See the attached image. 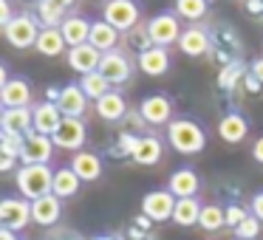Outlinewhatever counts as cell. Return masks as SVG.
I'll use <instances>...</instances> for the list:
<instances>
[{"label": "cell", "mask_w": 263, "mask_h": 240, "mask_svg": "<svg viewBox=\"0 0 263 240\" xmlns=\"http://www.w3.org/2000/svg\"><path fill=\"white\" fill-rule=\"evenodd\" d=\"M167 144L181 155H195L206 147V130L201 122L181 116V119H173L167 125Z\"/></svg>", "instance_id": "1"}, {"label": "cell", "mask_w": 263, "mask_h": 240, "mask_svg": "<svg viewBox=\"0 0 263 240\" xmlns=\"http://www.w3.org/2000/svg\"><path fill=\"white\" fill-rule=\"evenodd\" d=\"M17 189L26 201H37L43 195H51V184H54V170L48 164H23L14 172Z\"/></svg>", "instance_id": "2"}, {"label": "cell", "mask_w": 263, "mask_h": 240, "mask_svg": "<svg viewBox=\"0 0 263 240\" xmlns=\"http://www.w3.org/2000/svg\"><path fill=\"white\" fill-rule=\"evenodd\" d=\"M40 29H43V26H40V20H37V14L20 12V14H14V17L9 20V26L3 29V37H6V43L12 48L26 51V48H34Z\"/></svg>", "instance_id": "3"}, {"label": "cell", "mask_w": 263, "mask_h": 240, "mask_svg": "<svg viewBox=\"0 0 263 240\" xmlns=\"http://www.w3.org/2000/svg\"><path fill=\"white\" fill-rule=\"evenodd\" d=\"M102 20L110 23L116 31L127 34L142 23V3L139 0H108L102 6Z\"/></svg>", "instance_id": "4"}, {"label": "cell", "mask_w": 263, "mask_h": 240, "mask_svg": "<svg viewBox=\"0 0 263 240\" xmlns=\"http://www.w3.org/2000/svg\"><path fill=\"white\" fill-rule=\"evenodd\" d=\"M184 26H181V17L176 12H159L147 20V34H150V43L153 46H161V48H170L173 43H178Z\"/></svg>", "instance_id": "5"}, {"label": "cell", "mask_w": 263, "mask_h": 240, "mask_svg": "<svg viewBox=\"0 0 263 240\" xmlns=\"http://www.w3.org/2000/svg\"><path fill=\"white\" fill-rule=\"evenodd\" d=\"M133 68H136V65H133L130 54L119 51V48L102 54V59H99V74H102L110 85H125L133 76Z\"/></svg>", "instance_id": "6"}, {"label": "cell", "mask_w": 263, "mask_h": 240, "mask_svg": "<svg viewBox=\"0 0 263 240\" xmlns=\"http://www.w3.org/2000/svg\"><path fill=\"white\" fill-rule=\"evenodd\" d=\"M139 113H142L144 125L150 127H161L173 122V99L167 93H147L139 102Z\"/></svg>", "instance_id": "7"}, {"label": "cell", "mask_w": 263, "mask_h": 240, "mask_svg": "<svg viewBox=\"0 0 263 240\" xmlns=\"http://www.w3.org/2000/svg\"><path fill=\"white\" fill-rule=\"evenodd\" d=\"M176 195L170 189H150L142 198V215L150 217L153 223L173 221V209H176Z\"/></svg>", "instance_id": "8"}, {"label": "cell", "mask_w": 263, "mask_h": 240, "mask_svg": "<svg viewBox=\"0 0 263 240\" xmlns=\"http://www.w3.org/2000/svg\"><path fill=\"white\" fill-rule=\"evenodd\" d=\"M176 46L181 48V54L198 59V57H206V54L212 51V34H210V29H206V26L190 23L187 29L181 31V37H178Z\"/></svg>", "instance_id": "9"}, {"label": "cell", "mask_w": 263, "mask_h": 240, "mask_svg": "<svg viewBox=\"0 0 263 240\" xmlns=\"http://www.w3.org/2000/svg\"><path fill=\"white\" fill-rule=\"evenodd\" d=\"M31 223V201L23 198H0V226L23 232Z\"/></svg>", "instance_id": "10"}, {"label": "cell", "mask_w": 263, "mask_h": 240, "mask_svg": "<svg viewBox=\"0 0 263 240\" xmlns=\"http://www.w3.org/2000/svg\"><path fill=\"white\" fill-rule=\"evenodd\" d=\"M88 138V127H85V119H63L60 127L54 130L51 142L54 147L60 150H71V153H80L82 144Z\"/></svg>", "instance_id": "11"}, {"label": "cell", "mask_w": 263, "mask_h": 240, "mask_svg": "<svg viewBox=\"0 0 263 240\" xmlns=\"http://www.w3.org/2000/svg\"><path fill=\"white\" fill-rule=\"evenodd\" d=\"M88 102L91 99L82 93L80 82H68V85L60 88V96H57V108L65 119H82L88 110Z\"/></svg>", "instance_id": "12"}, {"label": "cell", "mask_w": 263, "mask_h": 240, "mask_svg": "<svg viewBox=\"0 0 263 240\" xmlns=\"http://www.w3.org/2000/svg\"><path fill=\"white\" fill-rule=\"evenodd\" d=\"M54 155V142L51 136H43V133L31 130L23 138V150H20V161L23 164H48Z\"/></svg>", "instance_id": "13"}, {"label": "cell", "mask_w": 263, "mask_h": 240, "mask_svg": "<svg viewBox=\"0 0 263 240\" xmlns=\"http://www.w3.org/2000/svg\"><path fill=\"white\" fill-rule=\"evenodd\" d=\"M31 99H34V91L26 76H9V82L0 91L3 108H31Z\"/></svg>", "instance_id": "14"}, {"label": "cell", "mask_w": 263, "mask_h": 240, "mask_svg": "<svg viewBox=\"0 0 263 240\" xmlns=\"http://www.w3.org/2000/svg\"><path fill=\"white\" fill-rule=\"evenodd\" d=\"M65 59H68V68H71V71H77L80 76H85V74H91V71H99L102 51H97L91 43H82V46L68 48Z\"/></svg>", "instance_id": "15"}, {"label": "cell", "mask_w": 263, "mask_h": 240, "mask_svg": "<svg viewBox=\"0 0 263 240\" xmlns=\"http://www.w3.org/2000/svg\"><path fill=\"white\" fill-rule=\"evenodd\" d=\"M173 59H170V51L161 46H150L147 51H142L136 57V68L147 76H164L170 71Z\"/></svg>", "instance_id": "16"}, {"label": "cell", "mask_w": 263, "mask_h": 240, "mask_svg": "<svg viewBox=\"0 0 263 240\" xmlns=\"http://www.w3.org/2000/svg\"><path fill=\"white\" fill-rule=\"evenodd\" d=\"M130 158L136 161L139 167H156L161 158H164V142H161L159 136H153V133L139 136V142H136V147H133Z\"/></svg>", "instance_id": "17"}, {"label": "cell", "mask_w": 263, "mask_h": 240, "mask_svg": "<svg viewBox=\"0 0 263 240\" xmlns=\"http://www.w3.org/2000/svg\"><path fill=\"white\" fill-rule=\"evenodd\" d=\"M218 136L227 144H240L249 136V119H246L240 110H229V113H223L221 122H218Z\"/></svg>", "instance_id": "18"}, {"label": "cell", "mask_w": 263, "mask_h": 240, "mask_svg": "<svg viewBox=\"0 0 263 240\" xmlns=\"http://www.w3.org/2000/svg\"><path fill=\"white\" fill-rule=\"evenodd\" d=\"M167 189H170L176 198H198L201 178L193 167H178L170 175V181H167Z\"/></svg>", "instance_id": "19"}, {"label": "cell", "mask_w": 263, "mask_h": 240, "mask_svg": "<svg viewBox=\"0 0 263 240\" xmlns=\"http://www.w3.org/2000/svg\"><path fill=\"white\" fill-rule=\"evenodd\" d=\"M60 215H63V201L54 192L31 201V223H37V226H54Z\"/></svg>", "instance_id": "20"}, {"label": "cell", "mask_w": 263, "mask_h": 240, "mask_svg": "<svg viewBox=\"0 0 263 240\" xmlns=\"http://www.w3.org/2000/svg\"><path fill=\"white\" fill-rule=\"evenodd\" d=\"M31 113H34V133H43V136H54V130L60 127V122L65 119L60 113L57 102H37L31 105Z\"/></svg>", "instance_id": "21"}, {"label": "cell", "mask_w": 263, "mask_h": 240, "mask_svg": "<svg viewBox=\"0 0 263 240\" xmlns=\"http://www.w3.org/2000/svg\"><path fill=\"white\" fill-rule=\"evenodd\" d=\"M71 170L77 172V178L80 181H99L102 178V158H99L97 153H91V150H80V153H74V158H71Z\"/></svg>", "instance_id": "22"}, {"label": "cell", "mask_w": 263, "mask_h": 240, "mask_svg": "<svg viewBox=\"0 0 263 240\" xmlns=\"http://www.w3.org/2000/svg\"><path fill=\"white\" fill-rule=\"evenodd\" d=\"M93 108H97V116L102 122H122L127 116V110H130L127 108V99L119 91H108L102 99L93 102Z\"/></svg>", "instance_id": "23"}, {"label": "cell", "mask_w": 263, "mask_h": 240, "mask_svg": "<svg viewBox=\"0 0 263 240\" xmlns=\"http://www.w3.org/2000/svg\"><path fill=\"white\" fill-rule=\"evenodd\" d=\"M34 130V113L31 108H6L3 110V130L12 136H29Z\"/></svg>", "instance_id": "24"}, {"label": "cell", "mask_w": 263, "mask_h": 240, "mask_svg": "<svg viewBox=\"0 0 263 240\" xmlns=\"http://www.w3.org/2000/svg\"><path fill=\"white\" fill-rule=\"evenodd\" d=\"M91 23H93V20L82 17V14H68V17L63 20V26H60L65 46L74 48V46H82V43H88V37H91Z\"/></svg>", "instance_id": "25"}, {"label": "cell", "mask_w": 263, "mask_h": 240, "mask_svg": "<svg viewBox=\"0 0 263 240\" xmlns=\"http://www.w3.org/2000/svg\"><path fill=\"white\" fill-rule=\"evenodd\" d=\"M119 40H122V31H116L110 23H105V20H93L91 23V37H88V43H91L97 51H102V54L116 51V48H119Z\"/></svg>", "instance_id": "26"}, {"label": "cell", "mask_w": 263, "mask_h": 240, "mask_svg": "<svg viewBox=\"0 0 263 240\" xmlns=\"http://www.w3.org/2000/svg\"><path fill=\"white\" fill-rule=\"evenodd\" d=\"M34 48H37V54H43V57H60V54H68V46H65L63 31L60 29H40Z\"/></svg>", "instance_id": "27"}, {"label": "cell", "mask_w": 263, "mask_h": 240, "mask_svg": "<svg viewBox=\"0 0 263 240\" xmlns=\"http://www.w3.org/2000/svg\"><path fill=\"white\" fill-rule=\"evenodd\" d=\"M80 178H77V172L71 170V167H60V170H54V184H51V192L57 195L60 201L63 198H74L77 192H80Z\"/></svg>", "instance_id": "28"}, {"label": "cell", "mask_w": 263, "mask_h": 240, "mask_svg": "<svg viewBox=\"0 0 263 240\" xmlns=\"http://www.w3.org/2000/svg\"><path fill=\"white\" fill-rule=\"evenodd\" d=\"M201 201L198 198H178L176 201V209H173V223L176 226H195L201 217Z\"/></svg>", "instance_id": "29"}, {"label": "cell", "mask_w": 263, "mask_h": 240, "mask_svg": "<svg viewBox=\"0 0 263 240\" xmlns=\"http://www.w3.org/2000/svg\"><path fill=\"white\" fill-rule=\"evenodd\" d=\"M210 0H176L173 3V12L181 20H190V23H201V20L210 14Z\"/></svg>", "instance_id": "30"}, {"label": "cell", "mask_w": 263, "mask_h": 240, "mask_svg": "<svg viewBox=\"0 0 263 240\" xmlns=\"http://www.w3.org/2000/svg\"><path fill=\"white\" fill-rule=\"evenodd\" d=\"M65 17H68V12L57 6L54 0H37V20H40L43 29H60Z\"/></svg>", "instance_id": "31"}, {"label": "cell", "mask_w": 263, "mask_h": 240, "mask_svg": "<svg viewBox=\"0 0 263 240\" xmlns=\"http://www.w3.org/2000/svg\"><path fill=\"white\" fill-rule=\"evenodd\" d=\"M243 76H246V65L240 63V59H232V63H227L221 68V74H218V88L229 93L243 82Z\"/></svg>", "instance_id": "32"}, {"label": "cell", "mask_w": 263, "mask_h": 240, "mask_svg": "<svg viewBox=\"0 0 263 240\" xmlns=\"http://www.w3.org/2000/svg\"><path fill=\"white\" fill-rule=\"evenodd\" d=\"M80 88H82V93H85L88 99H93V102H97V99H102L108 91H114V85H110V82L99 74V71H91V74L82 76Z\"/></svg>", "instance_id": "33"}, {"label": "cell", "mask_w": 263, "mask_h": 240, "mask_svg": "<svg viewBox=\"0 0 263 240\" xmlns=\"http://www.w3.org/2000/svg\"><path fill=\"white\" fill-rule=\"evenodd\" d=\"M198 226L204 229V232H218L221 226H227V217H223V206H218V204H206V206H201Z\"/></svg>", "instance_id": "34"}, {"label": "cell", "mask_w": 263, "mask_h": 240, "mask_svg": "<svg viewBox=\"0 0 263 240\" xmlns=\"http://www.w3.org/2000/svg\"><path fill=\"white\" fill-rule=\"evenodd\" d=\"M125 43L133 48V51H136V57H139L142 51H147V48L153 46V43H150V34H147V23H139L136 29L127 31V34H125Z\"/></svg>", "instance_id": "35"}, {"label": "cell", "mask_w": 263, "mask_h": 240, "mask_svg": "<svg viewBox=\"0 0 263 240\" xmlns=\"http://www.w3.org/2000/svg\"><path fill=\"white\" fill-rule=\"evenodd\" d=\"M260 229H263V223L249 212V215L235 226V237H238V240H257V237H260Z\"/></svg>", "instance_id": "36"}, {"label": "cell", "mask_w": 263, "mask_h": 240, "mask_svg": "<svg viewBox=\"0 0 263 240\" xmlns=\"http://www.w3.org/2000/svg\"><path fill=\"white\" fill-rule=\"evenodd\" d=\"M23 138L26 136H12V133H0V153L17 161L20 150H23Z\"/></svg>", "instance_id": "37"}, {"label": "cell", "mask_w": 263, "mask_h": 240, "mask_svg": "<svg viewBox=\"0 0 263 240\" xmlns=\"http://www.w3.org/2000/svg\"><path fill=\"white\" fill-rule=\"evenodd\" d=\"M136 142H139L136 133H130V130L119 133V144H116V153H119V155H130V153H133V147H136Z\"/></svg>", "instance_id": "38"}, {"label": "cell", "mask_w": 263, "mask_h": 240, "mask_svg": "<svg viewBox=\"0 0 263 240\" xmlns=\"http://www.w3.org/2000/svg\"><path fill=\"white\" fill-rule=\"evenodd\" d=\"M246 215H249V212H246L243 206H238V204H229L227 209H223V217H227V226H232V229L238 226V223L243 221Z\"/></svg>", "instance_id": "39"}, {"label": "cell", "mask_w": 263, "mask_h": 240, "mask_svg": "<svg viewBox=\"0 0 263 240\" xmlns=\"http://www.w3.org/2000/svg\"><path fill=\"white\" fill-rule=\"evenodd\" d=\"M14 17V9H12V0H0V31L9 26V20Z\"/></svg>", "instance_id": "40"}, {"label": "cell", "mask_w": 263, "mask_h": 240, "mask_svg": "<svg viewBox=\"0 0 263 240\" xmlns=\"http://www.w3.org/2000/svg\"><path fill=\"white\" fill-rule=\"evenodd\" d=\"M249 209H252V215H255L257 221L263 223V189H260V192H255V198H252V206H249Z\"/></svg>", "instance_id": "41"}, {"label": "cell", "mask_w": 263, "mask_h": 240, "mask_svg": "<svg viewBox=\"0 0 263 240\" xmlns=\"http://www.w3.org/2000/svg\"><path fill=\"white\" fill-rule=\"evenodd\" d=\"M249 74H252V76H255V79L263 85V57L252 59V65H249Z\"/></svg>", "instance_id": "42"}, {"label": "cell", "mask_w": 263, "mask_h": 240, "mask_svg": "<svg viewBox=\"0 0 263 240\" xmlns=\"http://www.w3.org/2000/svg\"><path fill=\"white\" fill-rule=\"evenodd\" d=\"M243 85H246V91H249V93H260V91H263V85L249 74V71H246V76H243Z\"/></svg>", "instance_id": "43"}, {"label": "cell", "mask_w": 263, "mask_h": 240, "mask_svg": "<svg viewBox=\"0 0 263 240\" xmlns=\"http://www.w3.org/2000/svg\"><path fill=\"white\" fill-rule=\"evenodd\" d=\"M252 158H255L257 164H263V136H257L255 144H252Z\"/></svg>", "instance_id": "44"}, {"label": "cell", "mask_w": 263, "mask_h": 240, "mask_svg": "<svg viewBox=\"0 0 263 240\" xmlns=\"http://www.w3.org/2000/svg\"><path fill=\"white\" fill-rule=\"evenodd\" d=\"M9 76H12V74H9L6 63H3V59H0V91H3V85H6V82H9Z\"/></svg>", "instance_id": "45"}, {"label": "cell", "mask_w": 263, "mask_h": 240, "mask_svg": "<svg viewBox=\"0 0 263 240\" xmlns=\"http://www.w3.org/2000/svg\"><path fill=\"white\" fill-rule=\"evenodd\" d=\"M0 240H17V237H14V232H12V229L0 226Z\"/></svg>", "instance_id": "46"}, {"label": "cell", "mask_w": 263, "mask_h": 240, "mask_svg": "<svg viewBox=\"0 0 263 240\" xmlns=\"http://www.w3.org/2000/svg\"><path fill=\"white\" fill-rule=\"evenodd\" d=\"M54 3H57V6H63L65 12H68V9H74L77 3H80V0H54Z\"/></svg>", "instance_id": "47"}, {"label": "cell", "mask_w": 263, "mask_h": 240, "mask_svg": "<svg viewBox=\"0 0 263 240\" xmlns=\"http://www.w3.org/2000/svg\"><path fill=\"white\" fill-rule=\"evenodd\" d=\"M91 240H119L116 234H97V237H91Z\"/></svg>", "instance_id": "48"}, {"label": "cell", "mask_w": 263, "mask_h": 240, "mask_svg": "<svg viewBox=\"0 0 263 240\" xmlns=\"http://www.w3.org/2000/svg\"><path fill=\"white\" fill-rule=\"evenodd\" d=\"M3 110H6V108H3V105H0V130H3Z\"/></svg>", "instance_id": "49"}, {"label": "cell", "mask_w": 263, "mask_h": 240, "mask_svg": "<svg viewBox=\"0 0 263 240\" xmlns=\"http://www.w3.org/2000/svg\"><path fill=\"white\" fill-rule=\"evenodd\" d=\"M102 3H108V0H102Z\"/></svg>", "instance_id": "50"}, {"label": "cell", "mask_w": 263, "mask_h": 240, "mask_svg": "<svg viewBox=\"0 0 263 240\" xmlns=\"http://www.w3.org/2000/svg\"><path fill=\"white\" fill-rule=\"evenodd\" d=\"M0 155H3V153H0Z\"/></svg>", "instance_id": "51"}, {"label": "cell", "mask_w": 263, "mask_h": 240, "mask_svg": "<svg viewBox=\"0 0 263 240\" xmlns=\"http://www.w3.org/2000/svg\"><path fill=\"white\" fill-rule=\"evenodd\" d=\"M235 240H238V237H235Z\"/></svg>", "instance_id": "52"}]
</instances>
